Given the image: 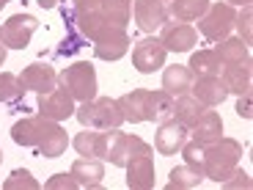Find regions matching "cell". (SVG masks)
Wrapping results in <instances>:
<instances>
[{"mask_svg": "<svg viewBox=\"0 0 253 190\" xmlns=\"http://www.w3.org/2000/svg\"><path fill=\"white\" fill-rule=\"evenodd\" d=\"M165 55H168V50L163 47V42L154 36H146L140 42H135L132 47V66L140 75H154L165 63Z\"/></svg>", "mask_w": 253, "mask_h": 190, "instance_id": "ba28073f", "label": "cell"}, {"mask_svg": "<svg viewBox=\"0 0 253 190\" xmlns=\"http://www.w3.org/2000/svg\"><path fill=\"white\" fill-rule=\"evenodd\" d=\"M190 86H193V72L184 63H173L163 72V91H168L171 96L190 94Z\"/></svg>", "mask_w": 253, "mask_h": 190, "instance_id": "7402d4cb", "label": "cell"}, {"mask_svg": "<svg viewBox=\"0 0 253 190\" xmlns=\"http://www.w3.org/2000/svg\"><path fill=\"white\" fill-rule=\"evenodd\" d=\"M3 190H39V182L28 168H14L3 182Z\"/></svg>", "mask_w": 253, "mask_h": 190, "instance_id": "4dcf8cb0", "label": "cell"}, {"mask_svg": "<svg viewBox=\"0 0 253 190\" xmlns=\"http://www.w3.org/2000/svg\"><path fill=\"white\" fill-rule=\"evenodd\" d=\"M119 102V110L124 116V121H132V124H140V121H149V91L146 89H135L129 94H124Z\"/></svg>", "mask_w": 253, "mask_h": 190, "instance_id": "d6986e66", "label": "cell"}, {"mask_svg": "<svg viewBox=\"0 0 253 190\" xmlns=\"http://www.w3.org/2000/svg\"><path fill=\"white\" fill-rule=\"evenodd\" d=\"M160 31H163L160 33V42H163V47L168 52H190L198 45V31L190 22L173 19V22H165Z\"/></svg>", "mask_w": 253, "mask_h": 190, "instance_id": "9c48e42d", "label": "cell"}, {"mask_svg": "<svg viewBox=\"0 0 253 190\" xmlns=\"http://www.w3.org/2000/svg\"><path fill=\"white\" fill-rule=\"evenodd\" d=\"M237 116H242V119L251 121L253 119V105H251V94H242L240 102H237Z\"/></svg>", "mask_w": 253, "mask_h": 190, "instance_id": "74e56055", "label": "cell"}, {"mask_svg": "<svg viewBox=\"0 0 253 190\" xmlns=\"http://www.w3.org/2000/svg\"><path fill=\"white\" fill-rule=\"evenodd\" d=\"M6 3H11V0H0V8H3V6H6Z\"/></svg>", "mask_w": 253, "mask_h": 190, "instance_id": "b9f144b4", "label": "cell"}, {"mask_svg": "<svg viewBox=\"0 0 253 190\" xmlns=\"http://www.w3.org/2000/svg\"><path fill=\"white\" fill-rule=\"evenodd\" d=\"M99 11H102V17L108 19L110 25L124 28L126 31L129 17H132V3H129V0H102Z\"/></svg>", "mask_w": 253, "mask_h": 190, "instance_id": "484cf974", "label": "cell"}, {"mask_svg": "<svg viewBox=\"0 0 253 190\" xmlns=\"http://www.w3.org/2000/svg\"><path fill=\"white\" fill-rule=\"evenodd\" d=\"M69 174L83 190H99L102 179H105V165H102L99 157H77L72 163Z\"/></svg>", "mask_w": 253, "mask_h": 190, "instance_id": "2e32d148", "label": "cell"}, {"mask_svg": "<svg viewBox=\"0 0 253 190\" xmlns=\"http://www.w3.org/2000/svg\"><path fill=\"white\" fill-rule=\"evenodd\" d=\"M126 188L129 190H152L154 188V160L152 152L132 154L126 160Z\"/></svg>", "mask_w": 253, "mask_h": 190, "instance_id": "7c38bea8", "label": "cell"}, {"mask_svg": "<svg viewBox=\"0 0 253 190\" xmlns=\"http://www.w3.org/2000/svg\"><path fill=\"white\" fill-rule=\"evenodd\" d=\"M168 22L165 0H135V25L143 33H154Z\"/></svg>", "mask_w": 253, "mask_h": 190, "instance_id": "4fadbf2b", "label": "cell"}, {"mask_svg": "<svg viewBox=\"0 0 253 190\" xmlns=\"http://www.w3.org/2000/svg\"><path fill=\"white\" fill-rule=\"evenodd\" d=\"M173 99L168 91H149V121H165L173 119Z\"/></svg>", "mask_w": 253, "mask_h": 190, "instance_id": "f1b7e54d", "label": "cell"}, {"mask_svg": "<svg viewBox=\"0 0 253 190\" xmlns=\"http://www.w3.org/2000/svg\"><path fill=\"white\" fill-rule=\"evenodd\" d=\"M165 6H168V14L173 19H179V22H193V19H198L207 11L209 0H171Z\"/></svg>", "mask_w": 253, "mask_h": 190, "instance_id": "4316f807", "label": "cell"}, {"mask_svg": "<svg viewBox=\"0 0 253 190\" xmlns=\"http://www.w3.org/2000/svg\"><path fill=\"white\" fill-rule=\"evenodd\" d=\"M220 185H223L226 190H248V188H251V177H248L245 171H240V165H237L234 174H231L226 182H220Z\"/></svg>", "mask_w": 253, "mask_h": 190, "instance_id": "d590c367", "label": "cell"}, {"mask_svg": "<svg viewBox=\"0 0 253 190\" xmlns=\"http://www.w3.org/2000/svg\"><path fill=\"white\" fill-rule=\"evenodd\" d=\"M0 163H3V152H0Z\"/></svg>", "mask_w": 253, "mask_h": 190, "instance_id": "7bdbcfd3", "label": "cell"}, {"mask_svg": "<svg viewBox=\"0 0 253 190\" xmlns=\"http://www.w3.org/2000/svg\"><path fill=\"white\" fill-rule=\"evenodd\" d=\"M96 157L108 160L116 168H124L126 165V133H121L119 127L102 130L99 138H96Z\"/></svg>", "mask_w": 253, "mask_h": 190, "instance_id": "30bf717a", "label": "cell"}, {"mask_svg": "<svg viewBox=\"0 0 253 190\" xmlns=\"http://www.w3.org/2000/svg\"><path fill=\"white\" fill-rule=\"evenodd\" d=\"M36 3H39L42 8H58V6L63 3V0H36Z\"/></svg>", "mask_w": 253, "mask_h": 190, "instance_id": "f35d334b", "label": "cell"}, {"mask_svg": "<svg viewBox=\"0 0 253 190\" xmlns=\"http://www.w3.org/2000/svg\"><path fill=\"white\" fill-rule=\"evenodd\" d=\"M3 61H6V47L0 45V66H3Z\"/></svg>", "mask_w": 253, "mask_h": 190, "instance_id": "60d3db41", "label": "cell"}, {"mask_svg": "<svg viewBox=\"0 0 253 190\" xmlns=\"http://www.w3.org/2000/svg\"><path fill=\"white\" fill-rule=\"evenodd\" d=\"M58 83H61V89H66L72 94V99L88 102L96 96V69L88 61H77L72 66H66L58 75Z\"/></svg>", "mask_w": 253, "mask_h": 190, "instance_id": "277c9868", "label": "cell"}, {"mask_svg": "<svg viewBox=\"0 0 253 190\" xmlns=\"http://www.w3.org/2000/svg\"><path fill=\"white\" fill-rule=\"evenodd\" d=\"M220 58L215 55V50H198L190 55L187 69L193 72V77H220Z\"/></svg>", "mask_w": 253, "mask_h": 190, "instance_id": "603a6c76", "label": "cell"}, {"mask_svg": "<svg viewBox=\"0 0 253 190\" xmlns=\"http://www.w3.org/2000/svg\"><path fill=\"white\" fill-rule=\"evenodd\" d=\"M44 188L47 190H80V185L75 182V177H72V174H55V177L47 179Z\"/></svg>", "mask_w": 253, "mask_h": 190, "instance_id": "e575fe53", "label": "cell"}, {"mask_svg": "<svg viewBox=\"0 0 253 190\" xmlns=\"http://www.w3.org/2000/svg\"><path fill=\"white\" fill-rule=\"evenodd\" d=\"M36 110L39 116H44L50 121H66L75 116V99L66 89H52V91H44V94H39L36 99Z\"/></svg>", "mask_w": 253, "mask_h": 190, "instance_id": "52a82bcc", "label": "cell"}, {"mask_svg": "<svg viewBox=\"0 0 253 190\" xmlns=\"http://www.w3.org/2000/svg\"><path fill=\"white\" fill-rule=\"evenodd\" d=\"M184 143H187V127L179 124L176 119L160 121V130H157V135H154V149H157L160 154L171 157V154H176Z\"/></svg>", "mask_w": 253, "mask_h": 190, "instance_id": "5bb4252c", "label": "cell"}, {"mask_svg": "<svg viewBox=\"0 0 253 190\" xmlns=\"http://www.w3.org/2000/svg\"><path fill=\"white\" fill-rule=\"evenodd\" d=\"M204 110H207V108H204L193 94H182V96L173 99V119H176L179 124H184L187 130L196 124V119L204 113Z\"/></svg>", "mask_w": 253, "mask_h": 190, "instance_id": "cb8c5ba5", "label": "cell"}, {"mask_svg": "<svg viewBox=\"0 0 253 190\" xmlns=\"http://www.w3.org/2000/svg\"><path fill=\"white\" fill-rule=\"evenodd\" d=\"M36 31H39V19L33 14H11L0 25V45L6 50H25Z\"/></svg>", "mask_w": 253, "mask_h": 190, "instance_id": "8992f818", "label": "cell"}, {"mask_svg": "<svg viewBox=\"0 0 253 190\" xmlns=\"http://www.w3.org/2000/svg\"><path fill=\"white\" fill-rule=\"evenodd\" d=\"M19 83H22V89L25 91H36V94H44V91H52L58 83V75L52 69L50 63H28L22 75H19Z\"/></svg>", "mask_w": 253, "mask_h": 190, "instance_id": "9a60e30c", "label": "cell"}, {"mask_svg": "<svg viewBox=\"0 0 253 190\" xmlns=\"http://www.w3.org/2000/svg\"><path fill=\"white\" fill-rule=\"evenodd\" d=\"M234 19H237L234 6H228V3H209L207 11L198 17V31L209 42H223V39H228V33L234 31Z\"/></svg>", "mask_w": 253, "mask_h": 190, "instance_id": "5b68a950", "label": "cell"}, {"mask_svg": "<svg viewBox=\"0 0 253 190\" xmlns=\"http://www.w3.org/2000/svg\"><path fill=\"white\" fill-rule=\"evenodd\" d=\"M223 86H226L228 94H251V80H253V69H251V61L245 63H231L223 69Z\"/></svg>", "mask_w": 253, "mask_h": 190, "instance_id": "44dd1931", "label": "cell"}, {"mask_svg": "<svg viewBox=\"0 0 253 190\" xmlns=\"http://www.w3.org/2000/svg\"><path fill=\"white\" fill-rule=\"evenodd\" d=\"M22 96H25V89H22L19 77L11 72H0V102L3 105H19Z\"/></svg>", "mask_w": 253, "mask_h": 190, "instance_id": "f546056e", "label": "cell"}, {"mask_svg": "<svg viewBox=\"0 0 253 190\" xmlns=\"http://www.w3.org/2000/svg\"><path fill=\"white\" fill-rule=\"evenodd\" d=\"M61 14H63V22H66V36H63V42L55 47V50H50L52 58H69V55H75V52H80V50H85V47H88V39L83 36V33L77 31V25H75L72 8L63 6Z\"/></svg>", "mask_w": 253, "mask_h": 190, "instance_id": "ac0fdd59", "label": "cell"}, {"mask_svg": "<svg viewBox=\"0 0 253 190\" xmlns=\"http://www.w3.org/2000/svg\"><path fill=\"white\" fill-rule=\"evenodd\" d=\"M129 45H132V42H129V36H126L124 28L110 25L108 31L94 42V55L99 58V61H119V58L126 55Z\"/></svg>", "mask_w": 253, "mask_h": 190, "instance_id": "8fae6325", "label": "cell"}, {"mask_svg": "<svg viewBox=\"0 0 253 190\" xmlns=\"http://www.w3.org/2000/svg\"><path fill=\"white\" fill-rule=\"evenodd\" d=\"M228 6H251V0H226Z\"/></svg>", "mask_w": 253, "mask_h": 190, "instance_id": "ab89813d", "label": "cell"}, {"mask_svg": "<svg viewBox=\"0 0 253 190\" xmlns=\"http://www.w3.org/2000/svg\"><path fill=\"white\" fill-rule=\"evenodd\" d=\"M102 0H72V11L75 14H91V11H99Z\"/></svg>", "mask_w": 253, "mask_h": 190, "instance_id": "8d00e7d4", "label": "cell"}, {"mask_svg": "<svg viewBox=\"0 0 253 190\" xmlns=\"http://www.w3.org/2000/svg\"><path fill=\"white\" fill-rule=\"evenodd\" d=\"M96 138H99V133L91 130V127H85L83 133H77V138L72 143H75L77 154H83V157H96Z\"/></svg>", "mask_w": 253, "mask_h": 190, "instance_id": "1f68e13d", "label": "cell"}, {"mask_svg": "<svg viewBox=\"0 0 253 190\" xmlns=\"http://www.w3.org/2000/svg\"><path fill=\"white\" fill-rule=\"evenodd\" d=\"M242 157V143L234 138H217L215 143L204 146V179L212 182H226L234 168L240 165Z\"/></svg>", "mask_w": 253, "mask_h": 190, "instance_id": "7a4b0ae2", "label": "cell"}, {"mask_svg": "<svg viewBox=\"0 0 253 190\" xmlns=\"http://www.w3.org/2000/svg\"><path fill=\"white\" fill-rule=\"evenodd\" d=\"M190 94L196 96L204 108H217V105H223V99L228 96V91H226V86H223L220 77H193Z\"/></svg>", "mask_w": 253, "mask_h": 190, "instance_id": "e0dca14e", "label": "cell"}, {"mask_svg": "<svg viewBox=\"0 0 253 190\" xmlns=\"http://www.w3.org/2000/svg\"><path fill=\"white\" fill-rule=\"evenodd\" d=\"M179 152H182V157H184V165H190L193 171L204 174V146L201 143L190 141V143H184Z\"/></svg>", "mask_w": 253, "mask_h": 190, "instance_id": "d6a6232c", "label": "cell"}, {"mask_svg": "<svg viewBox=\"0 0 253 190\" xmlns=\"http://www.w3.org/2000/svg\"><path fill=\"white\" fill-rule=\"evenodd\" d=\"M187 133H193V141H196V143H201V146L215 143L217 138H223V119H220V113H215V110L207 108L196 119V124L190 127Z\"/></svg>", "mask_w": 253, "mask_h": 190, "instance_id": "ffe728a7", "label": "cell"}, {"mask_svg": "<svg viewBox=\"0 0 253 190\" xmlns=\"http://www.w3.org/2000/svg\"><path fill=\"white\" fill-rule=\"evenodd\" d=\"M234 28H240L242 42L251 45L253 42V11H251V6H242V11L237 14V19H234Z\"/></svg>", "mask_w": 253, "mask_h": 190, "instance_id": "836d02e7", "label": "cell"}, {"mask_svg": "<svg viewBox=\"0 0 253 190\" xmlns=\"http://www.w3.org/2000/svg\"><path fill=\"white\" fill-rule=\"evenodd\" d=\"M215 55L220 58L223 66H231V63H245V61H251L248 45L242 42V39H223L220 45L215 47Z\"/></svg>", "mask_w": 253, "mask_h": 190, "instance_id": "d4e9b609", "label": "cell"}, {"mask_svg": "<svg viewBox=\"0 0 253 190\" xmlns=\"http://www.w3.org/2000/svg\"><path fill=\"white\" fill-rule=\"evenodd\" d=\"M11 141L17 146L33 149L36 154L47 160H55L66 152L69 135L61 127V121H50L44 116H33V119H19L11 127Z\"/></svg>", "mask_w": 253, "mask_h": 190, "instance_id": "6da1fadb", "label": "cell"}, {"mask_svg": "<svg viewBox=\"0 0 253 190\" xmlns=\"http://www.w3.org/2000/svg\"><path fill=\"white\" fill-rule=\"evenodd\" d=\"M75 119L83 127H91V130H113L124 121L119 110V102L110 99V96H94V99L83 102L80 108L75 110Z\"/></svg>", "mask_w": 253, "mask_h": 190, "instance_id": "3957f363", "label": "cell"}, {"mask_svg": "<svg viewBox=\"0 0 253 190\" xmlns=\"http://www.w3.org/2000/svg\"><path fill=\"white\" fill-rule=\"evenodd\" d=\"M204 182V174L193 171L190 165H176L168 174V190H193Z\"/></svg>", "mask_w": 253, "mask_h": 190, "instance_id": "83f0119b", "label": "cell"}]
</instances>
